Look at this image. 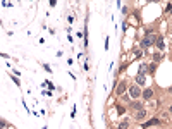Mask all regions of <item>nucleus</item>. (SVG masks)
<instances>
[{"mask_svg":"<svg viewBox=\"0 0 172 129\" xmlns=\"http://www.w3.org/2000/svg\"><path fill=\"white\" fill-rule=\"evenodd\" d=\"M129 127V119H124V120H120V124H119V129H127Z\"/></svg>","mask_w":172,"mask_h":129,"instance_id":"7","label":"nucleus"},{"mask_svg":"<svg viewBox=\"0 0 172 129\" xmlns=\"http://www.w3.org/2000/svg\"><path fill=\"white\" fill-rule=\"evenodd\" d=\"M169 114H172V105H170V107H169Z\"/></svg>","mask_w":172,"mask_h":129,"instance_id":"13","label":"nucleus"},{"mask_svg":"<svg viewBox=\"0 0 172 129\" xmlns=\"http://www.w3.org/2000/svg\"><path fill=\"white\" fill-rule=\"evenodd\" d=\"M160 57H162L160 53H155V55H153V62H155V64H157V60H160Z\"/></svg>","mask_w":172,"mask_h":129,"instance_id":"11","label":"nucleus"},{"mask_svg":"<svg viewBox=\"0 0 172 129\" xmlns=\"http://www.w3.org/2000/svg\"><path fill=\"white\" fill-rule=\"evenodd\" d=\"M131 108H133V110H136V112L141 110V108H143V107H141V102H136V100H134V102L131 103Z\"/></svg>","mask_w":172,"mask_h":129,"instance_id":"6","label":"nucleus"},{"mask_svg":"<svg viewBox=\"0 0 172 129\" xmlns=\"http://www.w3.org/2000/svg\"><path fill=\"white\" fill-rule=\"evenodd\" d=\"M153 95H155L153 88H145V90L141 91V96H143V100H151V98H153Z\"/></svg>","mask_w":172,"mask_h":129,"instance_id":"3","label":"nucleus"},{"mask_svg":"<svg viewBox=\"0 0 172 129\" xmlns=\"http://www.w3.org/2000/svg\"><path fill=\"white\" fill-rule=\"evenodd\" d=\"M157 124H158V119H151L145 124V127H151V126H157Z\"/></svg>","mask_w":172,"mask_h":129,"instance_id":"8","label":"nucleus"},{"mask_svg":"<svg viewBox=\"0 0 172 129\" xmlns=\"http://www.w3.org/2000/svg\"><path fill=\"white\" fill-rule=\"evenodd\" d=\"M145 117H146V110H145V108H141V110H138L136 114H134V119H136V120H143Z\"/></svg>","mask_w":172,"mask_h":129,"instance_id":"5","label":"nucleus"},{"mask_svg":"<svg viewBox=\"0 0 172 129\" xmlns=\"http://www.w3.org/2000/svg\"><path fill=\"white\" fill-rule=\"evenodd\" d=\"M139 96H141V86H138V84H131V86H129V98L138 100Z\"/></svg>","mask_w":172,"mask_h":129,"instance_id":"1","label":"nucleus"},{"mask_svg":"<svg viewBox=\"0 0 172 129\" xmlns=\"http://www.w3.org/2000/svg\"><path fill=\"white\" fill-rule=\"evenodd\" d=\"M153 43H155V36L151 34V31H148V36L141 40V47L143 48H148V47H151Z\"/></svg>","mask_w":172,"mask_h":129,"instance_id":"2","label":"nucleus"},{"mask_svg":"<svg viewBox=\"0 0 172 129\" xmlns=\"http://www.w3.org/2000/svg\"><path fill=\"white\" fill-rule=\"evenodd\" d=\"M155 69H157V64H155V62H153V64H150V65H148V67H146V72L153 74V72H155Z\"/></svg>","mask_w":172,"mask_h":129,"instance_id":"9","label":"nucleus"},{"mask_svg":"<svg viewBox=\"0 0 172 129\" xmlns=\"http://www.w3.org/2000/svg\"><path fill=\"white\" fill-rule=\"evenodd\" d=\"M126 90H127V83H126V81H120V83H119V86H117V95L124 96Z\"/></svg>","mask_w":172,"mask_h":129,"instance_id":"4","label":"nucleus"},{"mask_svg":"<svg viewBox=\"0 0 172 129\" xmlns=\"http://www.w3.org/2000/svg\"><path fill=\"white\" fill-rule=\"evenodd\" d=\"M157 47H158L160 50H163V48H165V45H163V40H162V38L157 40Z\"/></svg>","mask_w":172,"mask_h":129,"instance_id":"10","label":"nucleus"},{"mask_svg":"<svg viewBox=\"0 0 172 129\" xmlns=\"http://www.w3.org/2000/svg\"><path fill=\"white\" fill-rule=\"evenodd\" d=\"M4 126H5V122H4V120H0V129L4 127Z\"/></svg>","mask_w":172,"mask_h":129,"instance_id":"12","label":"nucleus"}]
</instances>
